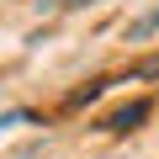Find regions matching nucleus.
I'll return each instance as SVG.
<instances>
[{
    "label": "nucleus",
    "mask_w": 159,
    "mask_h": 159,
    "mask_svg": "<svg viewBox=\"0 0 159 159\" xmlns=\"http://www.w3.org/2000/svg\"><path fill=\"white\" fill-rule=\"evenodd\" d=\"M159 32V11H148V16H138L133 27H127V43H143V37H154Z\"/></svg>",
    "instance_id": "nucleus-2"
},
{
    "label": "nucleus",
    "mask_w": 159,
    "mask_h": 159,
    "mask_svg": "<svg viewBox=\"0 0 159 159\" xmlns=\"http://www.w3.org/2000/svg\"><path fill=\"white\" fill-rule=\"evenodd\" d=\"M148 111H154L148 101H133V106H122V111H111V117H106L101 127H106V133H133L138 122H148Z\"/></svg>",
    "instance_id": "nucleus-1"
},
{
    "label": "nucleus",
    "mask_w": 159,
    "mask_h": 159,
    "mask_svg": "<svg viewBox=\"0 0 159 159\" xmlns=\"http://www.w3.org/2000/svg\"><path fill=\"white\" fill-rule=\"evenodd\" d=\"M96 0H37V11H85Z\"/></svg>",
    "instance_id": "nucleus-3"
}]
</instances>
